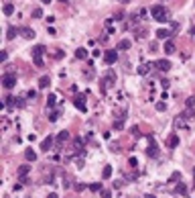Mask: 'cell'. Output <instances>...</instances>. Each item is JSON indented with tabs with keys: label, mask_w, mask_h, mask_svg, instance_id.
<instances>
[{
	"label": "cell",
	"mask_w": 195,
	"mask_h": 198,
	"mask_svg": "<svg viewBox=\"0 0 195 198\" xmlns=\"http://www.w3.org/2000/svg\"><path fill=\"white\" fill-rule=\"evenodd\" d=\"M116 59H118V51H116V49H108V51H104V61H106L108 65L116 64Z\"/></svg>",
	"instance_id": "cell-4"
},
{
	"label": "cell",
	"mask_w": 195,
	"mask_h": 198,
	"mask_svg": "<svg viewBox=\"0 0 195 198\" xmlns=\"http://www.w3.org/2000/svg\"><path fill=\"white\" fill-rule=\"evenodd\" d=\"M59 2H69V0H59Z\"/></svg>",
	"instance_id": "cell-47"
},
{
	"label": "cell",
	"mask_w": 195,
	"mask_h": 198,
	"mask_svg": "<svg viewBox=\"0 0 195 198\" xmlns=\"http://www.w3.org/2000/svg\"><path fill=\"white\" fill-rule=\"evenodd\" d=\"M47 198H57V194H49V196Z\"/></svg>",
	"instance_id": "cell-43"
},
{
	"label": "cell",
	"mask_w": 195,
	"mask_h": 198,
	"mask_svg": "<svg viewBox=\"0 0 195 198\" xmlns=\"http://www.w3.org/2000/svg\"><path fill=\"white\" fill-rule=\"evenodd\" d=\"M16 33H20V29H16V27L10 25V27H8V31H6V39H15Z\"/></svg>",
	"instance_id": "cell-16"
},
{
	"label": "cell",
	"mask_w": 195,
	"mask_h": 198,
	"mask_svg": "<svg viewBox=\"0 0 195 198\" xmlns=\"http://www.w3.org/2000/svg\"><path fill=\"white\" fill-rule=\"evenodd\" d=\"M45 45H37V47H35L33 49V57H43V53H45Z\"/></svg>",
	"instance_id": "cell-17"
},
{
	"label": "cell",
	"mask_w": 195,
	"mask_h": 198,
	"mask_svg": "<svg viewBox=\"0 0 195 198\" xmlns=\"http://www.w3.org/2000/svg\"><path fill=\"white\" fill-rule=\"evenodd\" d=\"M177 192H179V194H185V192H187V186H185V184H179V186H177Z\"/></svg>",
	"instance_id": "cell-34"
},
{
	"label": "cell",
	"mask_w": 195,
	"mask_h": 198,
	"mask_svg": "<svg viewBox=\"0 0 195 198\" xmlns=\"http://www.w3.org/2000/svg\"><path fill=\"white\" fill-rule=\"evenodd\" d=\"M59 117H61V110H49V121H51V123H55V121L59 119Z\"/></svg>",
	"instance_id": "cell-19"
},
{
	"label": "cell",
	"mask_w": 195,
	"mask_h": 198,
	"mask_svg": "<svg viewBox=\"0 0 195 198\" xmlns=\"http://www.w3.org/2000/svg\"><path fill=\"white\" fill-rule=\"evenodd\" d=\"M41 16H43V10H41V8H35V10H33V19H41Z\"/></svg>",
	"instance_id": "cell-31"
},
{
	"label": "cell",
	"mask_w": 195,
	"mask_h": 198,
	"mask_svg": "<svg viewBox=\"0 0 195 198\" xmlns=\"http://www.w3.org/2000/svg\"><path fill=\"white\" fill-rule=\"evenodd\" d=\"M181 117H183V119H187V121H191V119H193V108H187L185 112L181 114Z\"/></svg>",
	"instance_id": "cell-28"
},
{
	"label": "cell",
	"mask_w": 195,
	"mask_h": 198,
	"mask_svg": "<svg viewBox=\"0 0 195 198\" xmlns=\"http://www.w3.org/2000/svg\"><path fill=\"white\" fill-rule=\"evenodd\" d=\"M195 106V96H189L187 98V108H193Z\"/></svg>",
	"instance_id": "cell-32"
},
{
	"label": "cell",
	"mask_w": 195,
	"mask_h": 198,
	"mask_svg": "<svg viewBox=\"0 0 195 198\" xmlns=\"http://www.w3.org/2000/svg\"><path fill=\"white\" fill-rule=\"evenodd\" d=\"M102 178H104V180H110V178H112V165H106V168H104Z\"/></svg>",
	"instance_id": "cell-23"
},
{
	"label": "cell",
	"mask_w": 195,
	"mask_h": 198,
	"mask_svg": "<svg viewBox=\"0 0 195 198\" xmlns=\"http://www.w3.org/2000/svg\"><path fill=\"white\" fill-rule=\"evenodd\" d=\"M15 106H19V108H23V106H24V100H23V98H16Z\"/></svg>",
	"instance_id": "cell-38"
},
{
	"label": "cell",
	"mask_w": 195,
	"mask_h": 198,
	"mask_svg": "<svg viewBox=\"0 0 195 198\" xmlns=\"http://www.w3.org/2000/svg\"><path fill=\"white\" fill-rule=\"evenodd\" d=\"M128 164H130L132 168H136V165H138V161H136V157H130V161H128Z\"/></svg>",
	"instance_id": "cell-41"
},
{
	"label": "cell",
	"mask_w": 195,
	"mask_h": 198,
	"mask_svg": "<svg viewBox=\"0 0 195 198\" xmlns=\"http://www.w3.org/2000/svg\"><path fill=\"white\" fill-rule=\"evenodd\" d=\"M156 37H159L161 41H169L171 31H169V29H159V31H156Z\"/></svg>",
	"instance_id": "cell-11"
},
{
	"label": "cell",
	"mask_w": 195,
	"mask_h": 198,
	"mask_svg": "<svg viewBox=\"0 0 195 198\" xmlns=\"http://www.w3.org/2000/svg\"><path fill=\"white\" fill-rule=\"evenodd\" d=\"M155 68L159 69V72H169V69H171V61L169 59H159V61H155Z\"/></svg>",
	"instance_id": "cell-7"
},
{
	"label": "cell",
	"mask_w": 195,
	"mask_h": 198,
	"mask_svg": "<svg viewBox=\"0 0 195 198\" xmlns=\"http://www.w3.org/2000/svg\"><path fill=\"white\" fill-rule=\"evenodd\" d=\"M112 84H116V74H114V69H108L104 80H102V92H106Z\"/></svg>",
	"instance_id": "cell-2"
},
{
	"label": "cell",
	"mask_w": 195,
	"mask_h": 198,
	"mask_svg": "<svg viewBox=\"0 0 195 198\" xmlns=\"http://www.w3.org/2000/svg\"><path fill=\"white\" fill-rule=\"evenodd\" d=\"M41 2H43V4H49V2H51V0H41Z\"/></svg>",
	"instance_id": "cell-44"
},
{
	"label": "cell",
	"mask_w": 195,
	"mask_h": 198,
	"mask_svg": "<svg viewBox=\"0 0 195 198\" xmlns=\"http://www.w3.org/2000/svg\"><path fill=\"white\" fill-rule=\"evenodd\" d=\"M93 78V69H92V65L88 68V72H85V80H92Z\"/></svg>",
	"instance_id": "cell-35"
},
{
	"label": "cell",
	"mask_w": 195,
	"mask_h": 198,
	"mask_svg": "<svg viewBox=\"0 0 195 198\" xmlns=\"http://www.w3.org/2000/svg\"><path fill=\"white\" fill-rule=\"evenodd\" d=\"M12 12H15V6L10 4V2H6V4H4V15H6V16H10Z\"/></svg>",
	"instance_id": "cell-26"
},
{
	"label": "cell",
	"mask_w": 195,
	"mask_h": 198,
	"mask_svg": "<svg viewBox=\"0 0 195 198\" xmlns=\"http://www.w3.org/2000/svg\"><path fill=\"white\" fill-rule=\"evenodd\" d=\"M29 172H31V165H20L19 168V182H27V176H29Z\"/></svg>",
	"instance_id": "cell-8"
},
{
	"label": "cell",
	"mask_w": 195,
	"mask_h": 198,
	"mask_svg": "<svg viewBox=\"0 0 195 198\" xmlns=\"http://www.w3.org/2000/svg\"><path fill=\"white\" fill-rule=\"evenodd\" d=\"M39 86H41V88H49V86H51V78H49V76H41V78H39Z\"/></svg>",
	"instance_id": "cell-18"
},
{
	"label": "cell",
	"mask_w": 195,
	"mask_h": 198,
	"mask_svg": "<svg viewBox=\"0 0 195 198\" xmlns=\"http://www.w3.org/2000/svg\"><path fill=\"white\" fill-rule=\"evenodd\" d=\"M161 2H165V0H161Z\"/></svg>",
	"instance_id": "cell-49"
},
{
	"label": "cell",
	"mask_w": 195,
	"mask_h": 198,
	"mask_svg": "<svg viewBox=\"0 0 195 198\" xmlns=\"http://www.w3.org/2000/svg\"><path fill=\"white\" fill-rule=\"evenodd\" d=\"M175 49H177V47H175V43H173V41H165V53L167 55H173V53H175Z\"/></svg>",
	"instance_id": "cell-14"
},
{
	"label": "cell",
	"mask_w": 195,
	"mask_h": 198,
	"mask_svg": "<svg viewBox=\"0 0 195 198\" xmlns=\"http://www.w3.org/2000/svg\"><path fill=\"white\" fill-rule=\"evenodd\" d=\"M148 149H146V153H148V157H159V145H156L155 137H148Z\"/></svg>",
	"instance_id": "cell-3"
},
{
	"label": "cell",
	"mask_w": 195,
	"mask_h": 198,
	"mask_svg": "<svg viewBox=\"0 0 195 198\" xmlns=\"http://www.w3.org/2000/svg\"><path fill=\"white\" fill-rule=\"evenodd\" d=\"M102 198H112V192L110 190H102Z\"/></svg>",
	"instance_id": "cell-39"
},
{
	"label": "cell",
	"mask_w": 195,
	"mask_h": 198,
	"mask_svg": "<svg viewBox=\"0 0 195 198\" xmlns=\"http://www.w3.org/2000/svg\"><path fill=\"white\" fill-rule=\"evenodd\" d=\"M167 145H169V147H177V145H179V135H171Z\"/></svg>",
	"instance_id": "cell-20"
},
{
	"label": "cell",
	"mask_w": 195,
	"mask_h": 198,
	"mask_svg": "<svg viewBox=\"0 0 195 198\" xmlns=\"http://www.w3.org/2000/svg\"><path fill=\"white\" fill-rule=\"evenodd\" d=\"M175 127H177V129H179V127H181V129L185 127V119H183L181 114H179V117H177V119H175Z\"/></svg>",
	"instance_id": "cell-27"
},
{
	"label": "cell",
	"mask_w": 195,
	"mask_h": 198,
	"mask_svg": "<svg viewBox=\"0 0 195 198\" xmlns=\"http://www.w3.org/2000/svg\"><path fill=\"white\" fill-rule=\"evenodd\" d=\"M75 57H77V59H85V57H88V49H83V47L75 49Z\"/></svg>",
	"instance_id": "cell-21"
},
{
	"label": "cell",
	"mask_w": 195,
	"mask_h": 198,
	"mask_svg": "<svg viewBox=\"0 0 195 198\" xmlns=\"http://www.w3.org/2000/svg\"><path fill=\"white\" fill-rule=\"evenodd\" d=\"M63 186H65V188H71V178H69V176H65V182H63Z\"/></svg>",
	"instance_id": "cell-37"
},
{
	"label": "cell",
	"mask_w": 195,
	"mask_h": 198,
	"mask_svg": "<svg viewBox=\"0 0 195 198\" xmlns=\"http://www.w3.org/2000/svg\"><path fill=\"white\" fill-rule=\"evenodd\" d=\"M193 180H195V169H193Z\"/></svg>",
	"instance_id": "cell-48"
},
{
	"label": "cell",
	"mask_w": 195,
	"mask_h": 198,
	"mask_svg": "<svg viewBox=\"0 0 195 198\" xmlns=\"http://www.w3.org/2000/svg\"><path fill=\"white\" fill-rule=\"evenodd\" d=\"M83 137H75L73 139V149H75V151H77V153H81L83 151Z\"/></svg>",
	"instance_id": "cell-12"
},
{
	"label": "cell",
	"mask_w": 195,
	"mask_h": 198,
	"mask_svg": "<svg viewBox=\"0 0 195 198\" xmlns=\"http://www.w3.org/2000/svg\"><path fill=\"white\" fill-rule=\"evenodd\" d=\"M16 84V76L15 74H4L2 76V86H4V88H12V86Z\"/></svg>",
	"instance_id": "cell-5"
},
{
	"label": "cell",
	"mask_w": 195,
	"mask_h": 198,
	"mask_svg": "<svg viewBox=\"0 0 195 198\" xmlns=\"http://www.w3.org/2000/svg\"><path fill=\"white\" fill-rule=\"evenodd\" d=\"M33 61L37 68H43V57H33Z\"/></svg>",
	"instance_id": "cell-33"
},
{
	"label": "cell",
	"mask_w": 195,
	"mask_h": 198,
	"mask_svg": "<svg viewBox=\"0 0 195 198\" xmlns=\"http://www.w3.org/2000/svg\"><path fill=\"white\" fill-rule=\"evenodd\" d=\"M89 190H93V192H102V184H92V186H89Z\"/></svg>",
	"instance_id": "cell-30"
},
{
	"label": "cell",
	"mask_w": 195,
	"mask_h": 198,
	"mask_svg": "<svg viewBox=\"0 0 195 198\" xmlns=\"http://www.w3.org/2000/svg\"><path fill=\"white\" fill-rule=\"evenodd\" d=\"M120 2H130V0H120Z\"/></svg>",
	"instance_id": "cell-46"
},
{
	"label": "cell",
	"mask_w": 195,
	"mask_h": 198,
	"mask_svg": "<svg viewBox=\"0 0 195 198\" xmlns=\"http://www.w3.org/2000/svg\"><path fill=\"white\" fill-rule=\"evenodd\" d=\"M20 35H23L24 39H35V31L31 27H20Z\"/></svg>",
	"instance_id": "cell-9"
},
{
	"label": "cell",
	"mask_w": 195,
	"mask_h": 198,
	"mask_svg": "<svg viewBox=\"0 0 195 198\" xmlns=\"http://www.w3.org/2000/svg\"><path fill=\"white\" fill-rule=\"evenodd\" d=\"M55 104H57V98H55V94H49V96H47V106H49V110L53 108Z\"/></svg>",
	"instance_id": "cell-24"
},
{
	"label": "cell",
	"mask_w": 195,
	"mask_h": 198,
	"mask_svg": "<svg viewBox=\"0 0 195 198\" xmlns=\"http://www.w3.org/2000/svg\"><path fill=\"white\" fill-rule=\"evenodd\" d=\"M191 39L195 41V27H191Z\"/></svg>",
	"instance_id": "cell-42"
},
{
	"label": "cell",
	"mask_w": 195,
	"mask_h": 198,
	"mask_svg": "<svg viewBox=\"0 0 195 198\" xmlns=\"http://www.w3.org/2000/svg\"><path fill=\"white\" fill-rule=\"evenodd\" d=\"M114 129H124V119H118V121H114Z\"/></svg>",
	"instance_id": "cell-29"
},
{
	"label": "cell",
	"mask_w": 195,
	"mask_h": 198,
	"mask_svg": "<svg viewBox=\"0 0 195 198\" xmlns=\"http://www.w3.org/2000/svg\"><path fill=\"white\" fill-rule=\"evenodd\" d=\"M151 16L155 20H159V23H169V20H171L169 19V10H167L163 4H155V6H152V8H151Z\"/></svg>",
	"instance_id": "cell-1"
},
{
	"label": "cell",
	"mask_w": 195,
	"mask_h": 198,
	"mask_svg": "<svg viewBox=\"0 0 195 198\" xmlns=\"http://www.w3.org/2000/svg\"><path fill=\"white\" fill-rule=\"evenodd\" d=\"M144 198H155V196H152V194H146V196Z\"/></svg>",
	"instance_id": "cell-45"
},
{
	"label": "cell",
	"mask_w": 195,
	"mask_h": 198,
	"mask_svg": "<svg viewBox=\"0 0 195 198\" xmlns=\"http://www.w3.org/2000/svg\"><path fill=\"white\" fill-rule=\"evenodd\" d=\"M53 143H55V139H53V137L43 139V143H41V149H43V151H49V149L53 147Z\"/></svg>",
	"instance_id": "cell-10"
},
{
	"label": "cell",
	"mask_w": 195,
	"mask_h": 198,
	"mask_svg": "<svg viewBox=\"0 0 195 198\" xmlns=\"http://www.w3.org/2000/svg\"><path fill=\"white\" fill-rule=\"evenodd\" d=\"M151 68H152V64H140V65H138V69H136V72H138L140 76H146L148 72H151Z\"/></svg>",
	"instance_id": "cell-15"
},
{
	"label": "cell",
	"mask_w": 195,
	"mask_h": 198,
	"mask_svg": "<svg viewBox=\"0 0 195 198\" xmlns=\"http://www.w3.org/2000/svg\"><path fill=\"white\" fill-rule=\"evenodd\" d=\"M165 108H167V106H165V102H156V110H159V112H163Z\"/></svg>",
	"instance_id": "cell-36"
},
{
	"label": "cell",
	"mask_w": 195,
	"mask_h": 198,
	"mask_svg": "<svg viewBox=\"0 0 195 198\" xmlns=\"http://www.w3.org/2000/svg\"><path fill=\"white\" fill-rule=\"evenodd\" d=\"M67 139H69V133H67V131H61V133L57 135V139H55V143H57V145H63Z\"/></svg>",
	"instance_id": "cell-13"
},
{
	"label": "cell",
	"mask_w": 195,
	"mask_h": 198,
	"mask_svg": "<svg viewBox=\"0 0 195 198\" xmlns=\"http://www.w3.org/2000/svg\"><path fill=\"white\" fill-rule=\"evenodd\" d=\"M6 57H8V53L2 49V51H0V61H6Z\"/></svg>",
	"instance_id": "cell-40"
},
{
	"label": "cell",
	"mask_w": 195,
	"mask_h": 198,
	"mask_svg": "<svg viewBox=\"0 0 195 198\" xmlns=\"http://www.w3.org/2000/svg\"><path fill=\"white\" fill-rule=\"evenodd\" d=\"M130 47H132V43L128 39H122L120 43H118V49H130Z\"/></svg>",
	"instance_id": "cell-25"
},
{
	"label": "cell",
	"mask_w": 195,
	"mask_h": 198,
	"mask_svg": "<svg viewBox=\"0 0 195 198\" xmlns=\"http://www.w3.org/2000/svg\"><path fill=\"white\" fill-rule=\"evenodd\" d=\"M24 157H27V161H35V159H37V153H35L33 149H27V151H24Z\"/></svg>",
	"instance_id": "cell-22"
},
{
	"label": "cell",
	"mask_w": 195,
	"mask_h": 198,
	"mask_svg": "<svg viewBox=\"0 0 195 198\" xmlns=\"http://www.w3.org/2000/svg\"><path fill=\"white\" fill-rule=\"evenodd\" d=\"M73 104H75V108L81 110V112H85V108H88V104H85V96L77 94L75 98H73Z\"/></svg>",
	"instance_id": "cell-6"
}]
</instances>
